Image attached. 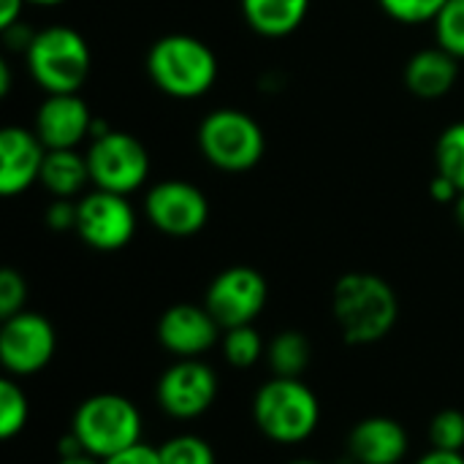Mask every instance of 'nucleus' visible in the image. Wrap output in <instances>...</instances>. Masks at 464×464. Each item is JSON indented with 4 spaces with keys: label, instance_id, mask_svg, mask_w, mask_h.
<instances>
[{
    "label": "nucleus",
    "instance_id": "obj_33",
    "mask_svg": "<svg viewBox=\"0 0 464 464\" xmlns=\"http://www.w3.org/2000/svg\"><path fill=\"white\" fill-rule=\"evenodd\" d=\"M24 5H27V0H0V30L22 22Z\"/></svg>",
    "mask_w": 464,
    "mask_h": 464
},
{
    "label": "nucleus",
    "instance_id": "obj_2",
    "mask_svg": "<svg viewBox=\"0 0 464 464\" xmlns=\"http://www.w3.org/2000/svg\"><path fill=\"white\" fill-rule=\"evenodd\" d=\"M218 54L212 46L188 33L160 35L147 52V73L152 84L177 101L207 95L218 82Z\"/></svg>",
    "mask_w": 464,
    "mask_h": 464
},
{
    "label": "nucleus",
    "instance_id": "obj_15",
    "mask_svg": "<svg viewBox=\"0 0 464 464\" xmlns=\"http://www.w3.org/2000/svg\"><path fill=\"white\" fill-rule=\"evenodd\" d=\"M46 147L22 125H5L0 130V193L14 198L33 188L41 179V169L46 160Z\"/></svg>",
    "mask_w": 464,
    "mask_h": 464
},
{
    "label": "nucleus",
    "instance_id": "obj_12",
    "mask_svg": "<svg viewBox=\"0 0 464 464\" xmlns=\"http://www.w3.org/2000/svg\"><path fill=\"white\" fill-rule=\"evenodd\" d=\"M144 218L166 237H196L209 220V201L201 188L185 179L155 182L144 196Z\"/></svg>",
    "mask_w": 464,
    "mask_h": 464
},
{
    "label": "nucleus",
    "instance_id": "obj_8",
    "mask_svg": "<svg viewBox=\"0 0 464 464\" xmlns=\"http://www.w3.org/2000/svg\"><path fill=\"white\" fill-rule=\"evenodd\" d=\"M76 209V237L98 253L122 250L136 234L139 220L128 196L95 188L79 196Z\"/></svg>",
    "mask_w": 464,
    "mask_h": 464
},
{
    "label": "nucleus",
    "instance_id": "obj_32",
    "mask_svg": "<svg viewBox=\"0 0 464 464\" xmlns=\"http://www.w3.org/2000/svg\"><path fill=\"white\" fill-rule=\"evenodd\" d=\"M459 188L449 179V177H443V174H435L432 177V182H430V196L438 201V204H454L457 198H459Z\"/></svg>",
    "mask_w": 464,
    "mask_h": 464
},
{
    "label": "nucleus",
    "instance_id": "obj_9",
    "mask_svg": "<svg viewBox=\"0 0 464 464\" xmlns=\"http://www.w3.org/2000/svg\"><path fill=\"white\" fill-rule=\"evenodd\" d=\"M269 299L266 277L253 266H228L207 288L204 307L212 313V318L220 324V329L247 326L256 324V318L264 313Z\"/></svg>",
    "mask_w": 464,
    "mask_h": 464
},
{
    "label": "nucleus",
    "instance_id": "obj_20",
    "mask_svg": "<svg viewBox=\"0 0 464 464\" xmlns=\"http://www.w3.org/2000/svg\"><path fill=\"white\" fill-rule=\"evenodd\" d=\"M310 340L296 332V329H285L280 334L272 337V343L266 345V362L272 375L277 378H302V372L310 367Z\"/></svg>",
    "mask_w": 464,
    "mask_h": 464
},
{
    "label": "nucleus",
    "instance_id": "obj_35",
    "mask_svg": "<svg viewBox=\"0 0 464 464\" xmlns=\"http://www.w3.org/2000/svg\"><path fill=\"white\" fill-rule=\"evenodd\" d=\"M11 92V65L5 60H0V95Z\"/></svg>",
    "mask_w": 464,
    "mask_h": 464
},
{
    "label": "nucleus",
    "instance_id": "obj_3",
    "mask_svg": "<svg viewBox=\"0 0 464 464\" xmlns=\"http://www.w3.org/2000/svg\"><path fill=\"white\" fill-rule=\"evenodd\" d=\"M253 421L266 440L296 446L318 430L321 402L304 381L275 375L253 397Z\"/></svg>",
    "mask_w": 464,
    "mask_h": 464
},
{
    "label": "nucleus",
    "instance_id": "obj_23",
    "mask_svg": "<svg viewBox=\"0 0 464 464\" xmlns=\"http://www.w3.org/2000/svg\"><path fill=\"white\" fill-rule=\"evenodd\" d=\"M435 169L464 190V120L451 122L435 141Z\"/></svg>",
    "mask_w": 464,
    "mask_h": 464
},
{
    "label": "nucleus",
    "instance_id": "obj_39",
    "mask_svg": "<svg viewBox=\"0 0 464 464\" xmlns=\"http://www.w3.org/2000/svg\"><path fill=\"white\" fill-rule=\"evenodd\" d=\"M288 464H321L318 459H307V457H302V459H291Z\"/></svg>",
    "mask_w": 464,
    "mask_h": 464
},
{
    "label": "nucleus",
    "instance_id": "obj_25",
    "mask_svg": "<svg viewBox=\"0 0 464 464\" xmlns=\"http://www.w3.org/2000/svg\"><path fill=\"white\" fill-rule=\"evenodd\" d=\"M438 44L451 52L457 60H464V0H449L435 19Z\"/></svg>",
    "mask_w": 464,
    "mask_h": 464
},
{
    "label": "nucleus",
    "instance_id": "obj_11",
    "mask_svg": "<svg viewBox=\"0 0 464 464\" xmlns=\"http://www.w3.org/2000/svg\"><path fill=\"white\" fill-rule=\"evenodd\" d=\"M220 383L215 370L201 359H179L158 378V405L169 419L193 421L201 419L218 400Z\"/></svg>",
    "mask_w": 464,
    "mask_h": 464
},
{
    "label": "nucleus",
    "instance_id": "obj_34",
    "mask_svg": "<svg viewBox=\"0 0 464 464\" xmlns=\"http://www.w3.org/2000/svg\"><path fill=\"white\" fill-rule=\"evenodd\" d=\"M416 464H464L462 451H440V449H430L424 457H419Z\"/></svg>",
    "mask_w": 464,
    "mask_h": 464
},
{
    "label": "nucleus",
    "instance_id": "obj_6",
    "mask_svg": "<svg viewBox=\"0 0 464 464\" xmlns=\"http://www.w3.org/2000/svg\"><path fill=\"white\" fill-rule=\"evenodd\" d=\"M196 139L204 160L226 174H245L256 169L266 152L264 128L247 111L234 106L209 111L201 120Z\"/></svg>",
    "mask_w": 464,
    "mask_h": 464
},
{
    "label": "nucleus",
    "instance_id": "obj_10",
    "mask_svg": "<svg viewBox=\"0 0 464 464\" xmlns=\"http://www.w3.org/2000/svg\"><path fill=\"white\" fill-rule=\"evenodd\" d=\"M57 351V334L49 318L22 310L0 324V364L11 378H27L49 367Z\"/></svg>",
    "mask_w": 464,
    "mask_h": 464
},
{
    "label": "nucleus",
    "instance_id": "obj_30",
    "mask_svg": "<svg viewBox=\"0 0 464 464\" xmlns=\"http://www.w3.org/2000/svg\"><path fill=\"white\" fill-rule=\"evenodd\" d=\"M103 464H163L160 459V451L155 449V446H150V443H136L133 449H128V451H122V454H117V457H111V459H106Z\"/></svg>",
    "mask_w": 464,
    "mask_h": 464
},
{
    "label": "nucleus",
    "instance_id": "obj_4",
    "mask_svg": "<svg viewBox=\"0 0 464 464\" xmlns=\"http://www.w3.org/2000/svg\"><path fill=\"white\" fill-rule=\"evenodd\" d=\"M30 79L46 92H79L92 71V52L84 35L65 24L35 30L24 52Z\"/></svg>",
    "mask_w": 464,
    "mask_h": 464
},
{
    "label": "nucleus",
    "instance_id": "obj_31",
    "mask_svg": "<svg viewBox=\"0 0 464 464\" xmlns=\"http://www.w3.org/2000/svg\"><path fill=\"white\" fill-rule=\"evenodd\" d=\"M3 33V41H5V46L8 49H14V52H27V46L33 44V35H35V30H30V27H24L22 22H16V24H11V27H5V30H0Z\"/></svg>",
    "mask_w": 464,
    "mask_h": 464
},
{
    "label": "nucleus",
    "instance_id": "obj_19",
    "mask_svg": "<svg viewBox=\"0 0 464 464\" xmlns=\"http://www.w3.org/2000/svg\"><path fill=\"white\" fill-rule=\"evenodd\" d=\"M38 182L44 185V190L52 198L84 196V188L92 182L87 155L79 152V150H49Z\"/></svg>",
    "mask_w": 464,
    "mask_h": 464
},
{
    "label": "nucleus",
    "instance_id": "obj_22",
    "mask_svg": "<svg viewBox=\"0 0 464 464\" xmlns=\"http://www.w3.org/2000/svg\"><path fill=\"white\" fill-rule=\"evenodd\" d=\"M30 419V402L24 389L16 383V378H3L0 381V438L14 440L16 435L24 432Z\"/></svg>",
    "mask_w": 464,
    "mask_h": 464
},
{
    "label": "nucleus",
    "instance_id": "obj_17",
    "mask_svg": "<svg viewBox=\"0 0 464 464\" xmlns=\"http://www.w3.org/2000/svg\"><path fill=\"white\" fill-rule=\"evenodd\" d=\"M459 63L451 52H446L440 44L419 49L405 63V87L424 101L443 98L454 90L459 79Z\"/></svg>",
    "mask_w": 464,
    "mask_h": 464
},
{
    "label": "nucleus",
    "instance_id": "obj_29",
    "mask_svg": "<svg viewBox=\"0 0 464 464\" xmlns=\"http://www.w3.org/2000/svg\"><path fill=\"white\" fill-rule=\"evenodd\" d=\"M76 201L79 198H52L49 207H46V212H44V223L52 231H57V234L76 231V215H79Z\"/></svg>",
    "mask_w": 464,
    "mask_h": 464
},
{
    "label": "nucleus",
    "instance_id": "obj_14",
    "mask_svg": "<svg viewBox=\"0 0 464 464\" xmlns=\"http://www.w3.org/2000/svg\"><path fill=\"white\" fill-rule=\"evenodd\" d=\"M160 345L177 359H198L220 340V324L204 304H174L158 321Z\"/></svg>",
    "mask_w": 464,
    "mask_h": 464
},
{
    "label": "nucleus",
    "instance_id": "obj_16",
    "mask_svg": "<svg viewBox=\"0 0 464 464\" xmlns=\"http://www.w3.org/2000/svg\"><path fill=\"white\" fill-rule=\"evenodd\" d=\"M408 449L405 427L389 416H367L348 435V454L356 464H400Z\"/></svg>",
    "mask_w": 464,
    "mask_h": 464
},
{
    "label": "nucleus",
    "instance_id": "obj_1",
    "mask_svg": "<svg viewBox=\"0 0 464 464\" xmlns=\"http://www.w3.org/2000/svg\"><path fill=\"white\" fill-rule=\"evenodd\" d=\"M332 313L348 345H375L397 326L400 299L381 275L348 272L334 283Z\"/></svg>",
    "mask_w": 464,
    "mask_h": 464
},
{
    "label": "nucleus",
    "instance_id": "obj_38",
    "mask_svg": "<svg viewBox=\"0 0 464 464\" xmlns=\"http://www.w3.org/2000/svg\"><path fill=\"white\" fill-rule=\"evenodd\" d=\"M30 5H44V8H52V5H60V3H65V0H27Z\"/></svg>",
    "mask_w": 464,
    "mask_h": 464
},
{
    "label": "nucleus",
    "instance_id": "obj_28",
    "mask_svg": "<svg viewBox=\"0 0 464 464\" xmlns=\"http://www.w3.org/2000/svg\"><path fill=\"white\" fill-rule=\"evenodd\" d=\"M24 302H27V283H24V277L16 269L5 266L0 272V321L22 313Z\"/></svg>",
    "mask_w": 464,
    "mask_h": 464
},
{
    "label": "nucleus",
    "instance_id": "obj_18",
    "mask_svg": "<svg viewBox=\"0 0 464 464\" xmlns=\"http://www.w3.org/2000/svg\"><path fill=\"white\" fill-rule=\"evenodd\" d=\"M310 0H242L247 27L264 38H285L307 19Z\"/></svg>",
    "mask_w": 464,
    "mask_h": 464
},
{
    "label": "nucleus",
    "instance_id": "obj_37",
    "mask_svg": "<svg viewBox=\"0 0 464 464\" xmlns=\"http://www.w3.org/2000/svg\"><path fill=\"white\" fill-rule=\"evenodd\" d=\"M454 218H457V226L464 231V190L459 193V198L454 201Z\"/></svg>",
    "mask_w": 464,
    "mask_h": 464
},
{
    "label": "nucleus",
    "instance_id": "obj_27",
    "mask_svg": "<svg viewBox=\"0 0 464 464\" xmlns=\"http://www.w3.org/2000/svg\"><path fill=\"white\" fill-rule=\"evenodd\" d=\"M378 3L394 22L424 24V22H435L449 0H378Z\"/></svg>",
    "mask_w": 464,
    "mask_h": 464
},
{
    "label": "nucleus",
    "instance_id": "obj_5",
    "mask_svg": "<svg viewBox=\"0 0 464 464\" xmlns=\"http://www.w3.org/2000/svg\"><path fill=\"white\" fill-rule=\"evenodd\" d=\"M71 432L79 438L84 454L106 462L141 443V413L122 394H92L76 408Z\"/></svg>",
    "mask_w": 464,
    "mask_h": 464
},
{
    "label": "nucleus",
    "instance_id": "obj_26",
    "mask_svg": "<svg viewBox=\"0 0 464 464\" xmlns=\"http://www.w3.org/2000/svg\"><path fill=\"white\" fill-rule=\"evenodd\" d=\"M430 443L440 451H464V413L446 408L430 421Z\"/></svg>",
    "mask_w": 464,
    "mask_h": 464
},
{
    "label": "nucleus",
    "instance_id": "obj_13",
    "mask_svg": "<svg viewBox=\"0 0 464 464\" xmlns=\"http://www.w3.org/2000/svg\"><path fill=\"white\" fill-rule=\"evenodd\" d=\"M92 122L95 117L79 92H52L38 103L33 130L46 150H79L92 136Z\"/></svg>",
    "mask_w": 464,
    "mask_h": 464
},
{
    "label": "nucleus",
    "instance_id": "obj_24",
    "mask_svg": "<svg viewBox=\"0 0 464 464\" xmlns=\"http://www.w3.org/2000/svg\"><path fill=\"white\" fill-rule=\"evenodd\" d=\"M163 464H218V454L209 440L193 432H179L158 446Z\"/></svg>",
    "mask_w": 464,
    "mask_h": 464
},
{
    "label": "nucleus",
    "instance_id": "obj_7",
    "mask_svg": "<svg viewBox=\"0 0 464 464\" xmlns=\"http://www.w3.org/2000/svg\"><path fill=\"white\" fill-rule=\"evenodd\" d=\"M84 155L90 166V179L98 190L130 196L150 177L147 147L125 130L111 128L103 136L90 139V147Z\"/></svg>",
    "mask_w": 464,
    "mask_h": 464
},
{
    "label": "nucleus",
    "instance_id": "obj_21",
    "mask_svg": "<svg viewBox=\"0 0 464 464\" xmlns=\"http://www.w3.org/2000/svg\"><path fill=\"white\" fill-rule=\"evenodd\" d=\"M220 348H223V359L237 367V370H250L258 364V359L266 353V345H264V337L261 332L247 324V326H234V329H226L223 337H220Z\"/></svg>",
    "mask_w": 464,
    "mask_h": 464
},
{
    "label": "nucleus",
    "instance_id": "obj_36",
    "mask_svg": "<svg viewBox=\"0 0 464 464\" xmlns=\"http://www.w3.org/2000/svg\"><path fill=\"white\" fill-rule=\"evenodd\" d=\"M57 464H103L90 454H76V457H57Z\"/></svg>",
    "mask_w": 464,
    "mask_h": 464
}]
</instances>
